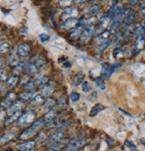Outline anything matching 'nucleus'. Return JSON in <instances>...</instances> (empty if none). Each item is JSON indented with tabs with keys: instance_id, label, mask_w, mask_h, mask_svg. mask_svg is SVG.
<instances>
[{
	"instance_id": "nucleus-5",
	"label": "nucleus",
	"mask_w": 145,
	"mask_h": 151,
	"mask_svg": "<svg viewBox=\"0 0 145 151\" xmlns=\"http://www.w3.org/2000/svg\"><path fill=\"white\" fill-rule=\"evenodd\" d=\"M83 26H84V21L83 19H81V20L79 21L78 24L76 25V27H75L74 29L72 30V32H70V39L72 40H77L78 38L81 37L82 32H83Z\"/></svg>"
},
{
	"instance_id": "nucleus-1",
	"label": "nucleus",
	"mask_w": 145,
	"mask_h": 151,
	"mask_svg": "<svg viewBox=\"0 0 145 151\" xmlns=\"http://www.w3.org/2000/svg\"><path fill=\"white\" fill-rule=\"evenodd\" d=\"M44 125H45V122H44L43 119L35 121L29 128H27L26 129H24L22 132L19 136V139L22 140H27V139H31V137H33L36 134V132L40 130Z\"/></svg>"
},
{
	"instance_id": "nucleus-26",
	"label": "nucleus",
	"mask_w": 145,
	"mask_h": 151,
	"mask_svg": "<svg viewBox=\"0 0 145 151\" xmlns=\"http://www.w3.org/2000/svg\"><path fill=\"white\" fill-rule=\"evenodd\" d=\"M18 80H19V78H18V76L13 75V76H11L10 78H7V80L6 81V85L8 87L12 88V87H14V86H16Z\"/></svg>"
},
{
	"instance_id": "nucleus-45",
	"label": "nucleus",
	"mask_w": 145,
	"mask_h": 151,
	"mask_svg": "<svg viewBox=\"0 0 145 151\" xmlns=\"http://www.w3.org/2000/svg\"><path fill=\"white\" fill-rule=\"evenodd\" d=\"M82 91H83L84 93L89 92V91L90 90V86L89 82H88V81H84V82L82 84Z\"/></svg>"
},
{
	"instance_id": "nucleus-48",
	"label": "nucleus",
	"mask_w": 145,
	"mask_h": 151,
	"mask_svg": "<svg viewBox=\"0 0 145 151\" xmlns=\"http://www.w3.org/2000/svg\"><path fill=\"white\" fill-rule=\"evenodd\" d=\"M141 14H142L143 16H145V4L142 5V6H141Z\"/></svg>"
},
{
	"instance_id": "nucleus-4",
	"label": "nucleus",
	"mask_w": 145,
	"mask_h": 151,
	"mask_svg": "<svg viewBox=\"0 0 145 151\" xmlns=\"http://www.w3.org/2000/svg\"><path fill=\"white\" fill-rule=\"evenodd\" d=\"M86 143L85 139H74L68 142L66 145V151H78L82 146H84Z\"/></svg>"
},
{
	"instance_id": "nucleus-11",
	"label": "nucleus",
	"mask_w": 145,
	"mask_h": 151,
	"mask_svg": "<svg viewBox=\"0 0 145 151\" xmlns=\"http://www.w3.org/2000/svg\"><path fill=\"white\" fill-rule=\"evenodd\" d=\"M79 21L76 18H71V19H67L65 20L61 25H60V29L64 30V31H69L71 29H74L75 27H76V25L78 24Z\"/></svg>"
},
{
	"instance_id": "nucleus-10",
	"label": "nucleus",
	"mask_w": 145,
	"mask_h": 151,
	"mask_svg": "<svg viewBox=\"0 0 145 151\" xmlns=\"http://www.w3.org/2000/svg\"><path fill=\"white\" fill-rule=\"evenodd\" d=\"M15 99H16V93L14 92H9L1 103L2 107L5 106V108H11V106L14 104Z\"/></svg>"
},
{
	"instance_id": "nucleus-42",
	"label": "nucleus",
	"mask_w": 145,
	"mask_h": 151,
	"mask_svg": "<svg viewBox=\"0 0 145 151\" xmlns=\"http://www.w3.org/2000/svg\"><path fill=\"white\" fill-rule=\"evenodd\" d=\"M57 104H58V105L60 108H65V107L66 106V99H65V97L60 96V97L58 98Z\"/></svg>"
},
{
	"instance_id": "nucleus-2",
	"label": "nucleus",
	"mask_w": 145,
	"mask_h": 151,
	"mask_svg": "<svg viewBox=\"0 0 145 151\" xmlns=\"http://www.w3.org/2000/svg\"><path fill=\"white\" fill-rule=\"evenodd\" d=\"M36 116H37V114H36V112L34 111H28L23 113L17 121V126L22 128L33 123L35 122Z\"/></svg>"
},
{
	"instance_id": "nucleus-13",
	"label": "nucleus",
	"mask_w": 145,
	"mask_h": 151,
	"mask_svg": "<svg viewBox=\"0 0 145 151\" xmlns=\"http://www.w3.org/2000/svg\"><path fill=\"white\" fill-rule=\"evenodd\" d=\"M57 116H58V112L54 109H51L45 113L42 119H43L45 124H50L56 120Z\"/></svg>"
},
{
	"instance_id": "nucleus-32",
	"label": "nucleus",
	"mask_w": 145,
	"mask_h": 151,
	"mask_svg": "<svg viewBox=\"0 0 145 151\" xmlns=\"http://www.w3.org/2000/svg\"><path fill=\"white\" fill-rule=\"evenodd\" d=\"M109 35H110V32L108 31H106V32H100L97 37H96V40L102 42H105L107 40L109 39Z\"/></svg>"
},
{
	"instance_id": "nucleus-36",
	"label": "nucleus",
	"mask_w": 145,
	"mask_h": 151,
	"mask_svg": "<svg viewBox=\"0 0 145 151\" xmlns=\"http://www.w3.org/2000/svg\"><path fill=\"white\" fill-rule=\"evenodd\" d=\"M100 10V6H98V5H93V6H90V7L89 8L88 14H89L90 15H95V14H99Z\"/></svg>"
},
{
	"instance_id": "nucleus-46",
	"label": "nucleus",
	"mask_w": 145,
	"mask_h": 151,
	"mask_svg": "<svg viewBox=\"0 0 145 151\" xmlns=\"http://www.w3.org/2000/svg\"><path fill=\"white\" fill-rule=\"evenodd\" d=\"M72 122H61V123H58L57 126H56V128L57 129H63V128H65V127H68L70 124H71Z\"/></svg>"
},
{
	"instance_id": "nucleus-9",
	"label": "nucleus",
	"mask_w": 145,
	"mask_h": 151,
	"mask_svg": "<svg viewBox=\"0 0 145 151\" xmlns=\"http://www.w3.org/2000/svg\"><path fill=\"white\" fill-rule=\"evenodd\" d=\"M31 53V47L28 43H22L17 48V55L21 58H27Z\"/></svg>"
},
{
	"instance_id": "nucleus-12",
	"label": "nucleus",
	"mask_w": 145,
	"mask_h": 151,
	"mask_svg": "<svg viewBox=\"0 0 145 151\" xmlns=\"http://www.w3.org/2000/svg\"><path fill=\"white\" fill-rule=\"evenodd\" d=\"M35 145H36L35 141L30 140V141L18 144L15 147L17 151H32L35 147Z\"/></svg>"
},
{
	"instance_id": "nucleus-43",
	"label": "nucleus",
	"mask_w": 145,
	"mask_h": 151,
	"mask_svg": "<svg viewBox=\"0 0 145 151\" xmlns=\"http://www.w3.org/2000/svg\"><path fill=\"white\" fill-rule=\"evenodd\" d=\"M124 145L127 147H129L130 149H133L134 151H137V147L131 140H125L124 141Z\"/></svg>"
},
{
	"instance_id": "nucleus-50",
	"label": "nucleus",
	"mask_w": 145,
	"mask_h": 151,
	"mask_svg": "<svg viewBox=\"0 0 145 151\" xmlns=\"http://www.w3.org/2000/svg\"><path fill=\"white\" fill-rule=\"evenodd\" d=\"M6 77L5 76V71L4 68H1V81H4V78Z\"/></svg>"
},
{
	"instance_id": "nucleus-25",
	"label": "nucleus",
	"mask_w": 145,
	"mask_h": 151,
	"mask_svg": "<svg viewBox=\"0 0 145 151\" xmlns=\"http://www.w3.org/2000/svg\"><path fill=\"white\" fill-rule=\"evenodd\" d=\"M35 81H36V85L38 86L43 87L49 83V78H48V77H47V76H41V77L38 78Z\"/></svg>"
},
{
	"instance_id": "nucleus-14",
	"label": "nucleus",
	"mask_w": 145,
	"mask_h": 151,
	"mask_svg": "<svg viewBox=\"0 0 145 151\" xmlns=\"http://www.w3.org/2000/svg\"><path fill=\"white\" fill-rule=\"evenodd\" d=\"M144 46H145V38L143 36H140V37L137 38V39L135 40V42H134V50L136 53H139L140 51H141L144 49Z\"/></svg>"
},
{
	"instance_id": "nucleus-21",
	"label": "nucleus",
	"mask_w": 145,
	"mask_h": 151,
	"mask_svg": "<svg viewBox=\"0 0 145 151\" xmlns=\"http://www.w3.org/2000/svg\"><path fill=\"white\" fill-rule=\"evenodd\" d=\"M21 115H20V112H14V113H12V114L7 118V119H6V121L4 122V125L5 126H9V125H11L12 123H14L15 121H18V119H19V117H20Z\"/></svg>"
},
{
	"instance_id": "nucleus-6",
	"label": "nucleus",
	"mask_w": 145,
	"mask_h": 151,
	"mask_svg": "<svg viewBox=\"0 0 145 151\" xmlns=\"http://www.w3.org/2000/svg\"><path fill=\"white\" fill-rule=\"evenodd\" d=\"M95 31H96V28H95V26L93 24H90L86 28H84V30H83L81 37H80L81 42H83V43L87 42L90 40V38L94 34Z\"/></svg>"
},
{
	"instance_id": "nucleus-19",
	"label": "nucleus",
	"mask_w": 145,
	"mask_h": 151,
	"mask_svg": "<svg viewBox=\"0 0 145 151\" xmlns=\"http://www.w3.org/2000/svg\"><path fill=\"white\" fill-rule=\"evenodd\" d=\"M104 109H106V107L102 104H95L93 107H92V109L90 110V117H94V116H96L99 112H100L101 111H103Z\"/></svg>"
},
{
	"instance_id": "nucleus-40",
	"label": "nucleus",
	"mask_w": 145,
	"mask_h": 151,
	"mask_svg": "<svg viewBox=\"0 0 145 151\" xmlns=\"http://www.w3.org/2000/svg\"><path fill=\"white\" fill-rule=\"evenodd\" d=\"M35 86H37V85H36V81H34V80H29V81L25 82L23 87L25 89H27V90H32L35 87Z\"/></svg>"
},
{
	"instance_id": "nucleus-53",
	"label": "nucleus",
	"mask_w": 145,
	"mask_h": 151,
	"mask_svg": "<svg viewBox=\"0 0 145 151\" xmlns=\"http://www.w3.org/2000/svg\"><path fill=\"white\" fill-rule=\"evenodd\" d=\"M144 38H145V37H144Z\"/></svg>"
},
{
	"instance_id": "nucleus-38",
	"label": "nucleus",
	"mask_w": 145,
	"mask_h": 151,
	"mask_svg": "<svg viewBox=\"0 0 145 151\" xmlns=\"http://www.w3.org/2000/svg\"><path fill=\"white\" fill-rule=\"evenodd\" d=\"M14 133H11V132H9V133H6L5 135H3L1 137V143L2 144H4V142L6 143L10 140H12L14 139Z\"/></svg>"
},
{
	"instance_id": "nucleus-29",
	"label": "nucleus",
	"mask_w": 145,
	"mask_h": 151,
	"mask_svg": "<svg viewBox=\"0 0 145 151\" xmlns=\"http://www.w3.org/2000/svg\"><path fill=\"white\" fill-rule=\"evenodd\" d=\"M111 17L107 14L105 16H103L101 19H100V28L99 29H104L106 26H107V24H109V22L111 21Z\"/></svg>"
},
{
	"instance_id": "nucleus-17",
	"label": "nucleus",
	"mask_w": 145,
	"mask_h": 151,
	"mask_svg": "<svg viewBox=\"0 0 145 151\" xmlns=\"http://www.w3.org/2000/svg\"><path fill=\"white\" fill-rule=\"evenodd\" d=\"M65 139V132L63 130H59V131H57L55 132L53 135H51L49 138H48V141L49 142H57V141H59V140H62Z\"/></svg>"
},
{
	"instance_id": "nucleus-39",
	"label": "nucleus",
	"mask_w": 145,
	"mask_h": 151,
	"mask_svg": "<svg viewBox=\"0 0 145 151\" xmlns=\"http://www.w3.org/2000/svg\"><path fill=\"white\" fill-rule=\"evenodd\" d=\"M54 104H55V100H53V99H51V98L46 99L45 104H44V106H45L47 111H48L49 110H51L52 107L54 106Z\"/></svg>"
},
{
	"instance_id": "nucleus-35",
	"label": "nucleus",
	"mask_w": 145,
	"mask_h": 151,
	"mask_svg": "<svg viewBox=\"0 0 145 151\" xmlns=\"http://www.w3.org/2000/svg\"><path fill=\"white\" fill-rule=\"evenodd\" d=\"M95 85L98 88H100V90L105 91L106 90V85H105V81L102 78H98L95 79Z\"/></svg>"
},
{
	"instance_id": "nucleus-47",
	"label": "nucleus",
	"mask_w": 145,
	"mask_h": 151,
	"mask_svg": "<svg viewBox=\"0 0 145 151\" xmlns=\"http://www.w3.org/2000/svg\"><path fill=\"white\" fill-rule=\"evenodd\" d=\"M129 3H130V5L132 6H138V4H139V1H129Z\"/></svg>"
},
{
	"instance_id": "nucleus-15",
	"label": "nucleus",
	"mask_w": 145,
	"mask_h": 151,
	"mask_svg": "<svg viewBox=\"0 0 145 151\" xmlns=\"http://www.w3.org/2000/svg\"><path fill=\"white\" fill-rule=\"evenodd\" d=\"M65 144H66V139L54 142L49 146V147L48 148V151H60L65 146Z\"/></svg>"
},
{
	"instance_id": "nucleus-16",
	"label": "nucleus",
	"mask_w": 145,
	"mask_h": 151,
	"mask_svg": "<svg viewBox=\"0 0 145 151\" xmlns=\"http://www.w3.org/2000/svg\"><path fill=\"white\" fill-rule=\"evenodd\" d=\"M19 56L17 54H14V53H12L9 55V57L7 58V65L10 67V68H15L16 66L19 65Z\"/></svg>"
},
{
	"instance_id": "nucleus-7",
	"label": "nucleus",
	"mask_w": 145,
	"mask_h": 151,
	"mask_svg": "<svg viewBox=\"0 0 145 151\" xmlns=\"http://www.w3.org/2000/svg\"><path fill=\"white\" fill-rule=\"evenodd\" d=\"M78 15V9L75 6H67L66 8L64 9L62 13V19H65V21L67 19L75 18Z\"/></svg>"
},
{
	"instance_id": "nucleus-30",
	"label": "nucleus",
	"mask_w": 145,
	"mask_h": 151,
	"mask_svg": "<svg viewBox=\"0 0 145 151\" xmlns=\"http://www.w3.org/2000/svg\"><path fill=\"white\" fill-rule=\"evenodd\" d=\"M84 78H85V75L83 72H79L74 79V85L75 86H79L80 84H82L84 81Z\"/></svg>"
},
{
	"instance_id": "nucleus-20",
	"label": "nucleus",
	"mask_w": 145,
	"mask_h": 151,
	"mask_svg": "<svg viewBox=\"0 0 145 151\" xmlns=\"http://www.w3.org/2000/svg\"><path fill=\"white\" fill-rule=\"evenodd\" d=\"M45 99L42 94H36V96L31 100V105H41L45 104Z\"/></svg>"
},
{
	"instance_id": "nucleus-44",
	"label": "nucleus",
	"mask_w": 145,
	"mask_h": 151,
	"mask_svg": "<svg viewBox=\"0 0 145 151\" xmlns=\"http://www.w3.org/2000/svg\"><path fill=\"white\" fill-rule=\"evenodd\" d=\"M40 39H41V41L42 42H48V41H49L50 36H49L48 33L43 32V33H41V34H40Z\"/></svg>"
},
{
	"instance_id": "nucleus-8",
	"label": "nucleus",
	"mask_w": 145,
	"mask_h": 151,
	"mask_svg": "<svg viewBox=\"0 0 145 151\" xmlns=\"http://www.w3.org/2000/svg\"><path fill=\"white\" fill-rule=\"evenodd\" d=\"M125 20V19L122 16H117L114 19H112V23L111 24L109 25V30H108V32H109L110 33H116L117 32V30L119 29V27L123 24L124 21Z\"/></svg>"
},
{
	"instance_id": "nucleus-27",
	"label": "nucleus",
	"mask_w": 145,
	"mask_h": 151,
	"mask_svg": "<svg viewBox=\"0 0 145 151\" xmlns=\"http://www.w3.org/2000/svg\"><path fill=\"white\" fill-rule=\"evenodd\" d=\"M135 18H136V13L134 11H131L128 14V15L126 16V18H125V24H126V26L134 24V22L135 21Z\"/></svg>"
},
{
	"instance_id": "nucleus-3",
	"label": "nucleus",
	"mask_w": 145,
	"mask_h": 151,
	"mask_svg": "<svg viewBox=\"0 0 145 151\" xmlns=\"http://www.w3.org/2000/svg\"><path fill=\"white\" fill-rule=\"evenodd\" d=\"M120 65L119 64H113V65H108V64H104L101 69V78L103 79H109L110 77L112 76V74L114 73V71L116 70V68H119Z\"/></svg>"
},
{
	"instance_id": "nucleus-28",
	"label": "nucleus",
	"mask_w": 145,
	"mask_h": 151,
	"mask_svg": "<svg viewBox=\"0 0 145 151\" xmlns=\"http://www.w3.org/2000/svg\"><path fill=\"white\" fill-rule=\"evenodd\" d=\"M35 92L33 90H28V91H24L20 94V97L22 100H30L31 98L32 99L35 96H34Z\"/></svg>"
},
{
	"instance_id": "nucleus-24",
	"label": "nucleus",
	"mask_w": 145,
	"mask_h": 151,
	"mask_svg": "<svg viewBox=\"0 0 145 151\" xmlns=\"http://www.w3.org/2000/svg\"><path fill=\"white\" fill-rule=\"evenodd\" d=\"M36 66L38 67V68H43L46 64H47V60L44 58L43 56H37L36 57V59L34 60V62H33Z\"/></svg>"
},
{
	"instance_id": "nucleus-33",
	"label": "nucleus",
	"mask_w": 145,
	"mask_h": 151,
	"mask_svg": "<svg viewBox=\"0 0 145 151\" xmlns=\"http://www.w3.org/2000/svg\"><path fill=\"white\" fill-rule=\"evenodd\" d=\"M145 34V24H138L135 25V35L142 36Z\"/></svg>"
},
{
	"instance_id": "nucleus-31",
	"label": "nucleus",
	"mask_w": 145,
	"mask_h": 151,
	"mask_svg": "<svg viewBox=\"0 0 145 151\" xmlns=\"http://www.w3.org/2000/svg\"><path fill=\"white\" fill-rule=\"evenodd\" d=\"M39 70H40V68H38V67L34 63H31L28 65V67L26 68V73L28 75H34V74H37L39 72Z\"/></svg>"
},
{
	"instance_id": "nucleus-23",
	"label": "nucleus",
	"mask_w": 145,
	"mask_h": 151,
	"mask_svg": "<svg viewBox=\"0 0 145 151\" xmlns=\"http://www.w3.org/2000/svg\"><path fill=\"white\" fill-rule=\"evenodd\" d=\"M41 94H42L43 96L48 97V96H51V93L54 92V86H53V85H51V84L48 83L47 86H43L41 88Z\"/></svg>"
},
{
	"instance_id": "nucleus-51",
	"label": "nucleus",
	"mask_w": 145,
	"mask_h": 151,
	"mask_svg": "<svg viewBox=\"0 0 145 151\" xmlns=\"http://www.w3.org/2000/svg\"><path fill=\"white\" fill-rule=\"evenodd\" d=\"M64 66H65V67H71V63L67 62V63H65V64Z\"/></svg>"
},
{
	"instance_id": "nucleus-41",
	"label": "nucleus",
	"mask_w": 145,
	"mask_h": 151,
	"mask_svg": "<svg viewBox=\"0 0 145 151\" xmlns=\"http://www.w3.org/2000/svg\"><path fill=\"white\" fill-rule=\"evenodd\" d=\"M80 97H81V96H80V93H77V92H72L71 94H70V99L72 101V102H78L79 100H80Z\"/></svg>"
},
{
	"instance_id": "nucleus-49",
	"label": "nucleus",
	"mask_w": 145,
	"mask_h": 151,
	"mask_svg": "<svg viewBox=\"0 0 145 151\" xmlns=\"http://www.w3.org/2000/svg\"><path fill=\"white\" fill-rule=\"evenodd\" d=\"M118 110H119L120 111H122V112L124 113V114H126V115H128V116H132V115L130 114V113H129V112H127V111H125L124 110H123V109H121V108H118Z\"/></svg>"
},
{
	"instance_id": "nucleus-22",
	"label": "nucleus",
	"mask_w": 145,
	"mask_h": 151,
	"mask_svg": "<svg viewBox=\"0 0 145 151\" xmlns=\"http://www.w3.org/2000/svg\"><path fill=\"white\" fill-rule=\"evenodd\" d=\"M27 67H28V65H27L25 62H20L19 65L16 66V67L13 69L14 75H16V76L21 75L23 71H26Z\"/></svg>"
},
{
	"instance_id": "nucleus-34",
	"label": "nucleus",
	"mask_w": 145,
	"mask_h": 151,
	"mask_svg": "<svg viewBox=\"0 0 145 151\" xmlns=\"http://www.w3.org/2000/svg\"><path fill=\"white\" fill-rule=\"evenodd\" d=\"M110 44H111V41H110L109 39L107 40V41H105V42H100V44L98 46V50H99V52L102 53L105 50H107L108 47H109Z\"/></svg>"
},
{
	"instance_id": "nucleus-52",
	"label": "nucleus",
	"mask_w": 145,
	"mask_h": 151,
	"mask_svg": "<svg viewBox=\"0 0 145 151\" xmlns=\"http://www.w3.org/2000/svg\"><path fill=\"white\" fill-rule=\"evenodd\" d=\"M141 143H143V144H145V139H141Z\"/></svg>"
},
{
	"instance_id": "nucleus-18",
	"label": "nucleus",
	"mask_w": 145,
	"mask_h": 151,
	"mask_svg": "<svg viewBox=\"0 0 145 151\" xmlns=\"http://www.w3.org/2000/svg\"><path fill=\"white\" fill-rule=\"evenodd\" d=\"M25 104H23V101H16L14 103V104L11 106L10 108V111L12 113H14V112H21V111L24 108Z\"/></svg>"
},
{
	"instance_id": "nucleus-37",
	"label": "nucleus",
	"mask_w": 145,
	"mask_h": 151,
	"mask_svg": "<svg viewBox=\"0 0 145 151\" xmlns=\"http://www.w3.org/2000/svg\"><path fill=\"white\" fill-rule=\"evenodd\" d=\"M10 50H11V47H10V44L8 42H4L1 43V46H0V52H1V54H6Z\"/></svg>"
}]
</instances>
